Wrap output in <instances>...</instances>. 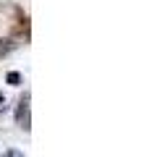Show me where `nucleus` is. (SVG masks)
<instances>
[{"label":"nucleus","instance_id":"obj_3","mask_svg":"<svg viewBox=\"0 0 149 157\" xmlns=\"http://www.w3.org/2000/svg\"><path fill=\"white\" fill-rule=\"evenodd\" d=\"M0 105H3V94H0Z\"/></svg>","mask_w":149,"mask_h":157},{"label":"nucleus","instance_id":"obj_2","mask_svg":"<svg viewBox=\"0 0 149 157\" xmlns=\"http://www.w3.org/2000/svg\"><path fill=\"white\" fill-rule=\"evenodd\" d=\"M8 84H13V86H18V84H21V76H18L16 71H11V73H8Z\"/></svg>","mask_w":149,"mask_h":157},{"label":"nucleus","instance_id":"obj_1","mask_svg":"<svg viewBox=\"0 0 149 157\" xmlns=\"http://www.w3.org/2000/svg\"><path fill=\"white\" fill-rule=\"evenodd\" d=\"M18 123H21L24 128H29V105H26V97H24L21 107H18Z\"/></svg>","mask_w":149,"mask_h":157}]
</instances>
